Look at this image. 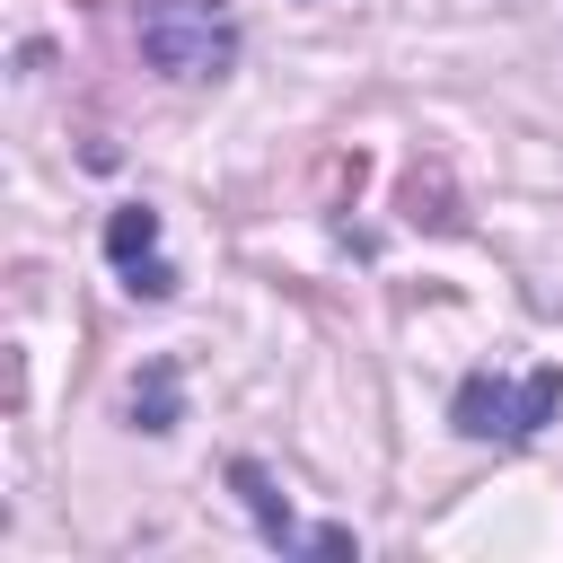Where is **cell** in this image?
<instances>
[{
    "label": "cell",
    "instance_id": "6da1fadb",
    "mask_svg": "<svg viewBox=\"0 0 563 563\" xmlns=\"http://www.w3.org/2000/svg\"><path fill=\"white\" fill-rule=\"evenodd\" d=\"M132 35H141V62L158 79H185V88H202V79H220L238 62L229 0H141L132 9Z\"/></svg>",
    "mask_w": 563,
    "mask_h": 563
},
{
    "label": "cell",
    "instance_id": "7a4b0ae2",
    "mask_svg": "<svg viewBox=\"0 0 563 563\" xmlns=\"http://www.w3.org/2000/svg\"><path fill=\"white\" fill-rule=\"evenodd\" d=\"M554 405H563V369H528V378L475 369L457 387V431L466 440H537L554 422Z\"/></svg>",
    "mask_w": 563,
    "mask_h": 563
},
{
    "label": "cell",
    "instance_id": "3957f363",
    "mask_svg": "<svg viewBox=\"0 0 563 563\" xmlns=\"http://www.w3.org/2000/svg\"><path fill=\"white\" fill-rule=\"evenodd\" d=\"M106 264L123 273L132 299H167V290H176V264L158 255V211H150V202L106 211Z\"/></svg>",
    "mask_w": 563,
    "mask_h": 563
},
{
    "label": "cell",
    "instance_id": "277c9868",
    "mask_svg": "<svg viewBox=\"0 0 563 563\" xmlns=\"http://www.w3.org/2000/svg\"><path fill=\"white\" fill-rule=\"evenodd\" d=\"M176 413H185L176 361H150V369L132 378V422H141V431H176Z\"/></svg>",
    "mask_w": 563,
    "mask_h": 563
},
{
    "label": "cell",
    "instance_id": "5b68a950",
    "mask_svg": "<svg viewBox=\"0 0 563 563\" xmlns=\"http://www.w3.org/2000/svg\"><path fill=\"white\" fill-rule=\"evenodd\" d=\"M229 484L246 493V510H255V528H264L273 545H299V528H290V501L273 493V475H264L255 457H238V466H229Z\"/></svg>",
    "mask_w": 563,
    "mask_h": 563
}]
</instances>
